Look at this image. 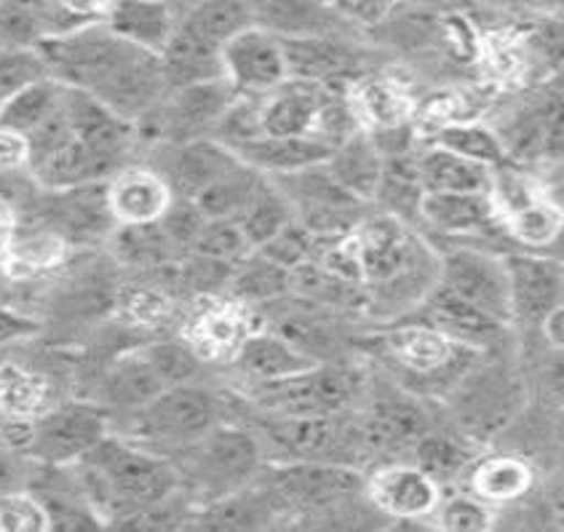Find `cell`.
<instances>
[{
  "instance_id": "cell-1",
  "label": "cell",
  "mask_w": 564,
  "mask_h": 532,
  "mask_svg": "<svg viewBox=\"0 0 564 532\" xmlns=\"http://www.w3.org/2000/svg\"><path fill=\"white\" fill-rule=\"evenodd\" d=\"M41 52L52 78L91 94L134 123L159 108L169 91L161 56L121 41L102 22L52 37Z\"/></svg>"
},
{
  "instance_id": "cell-2",
  "label": "cell",
  "mask_w": 564,
  "mask_h": 532,
  "mask_svg": "<svg viewBox=\"0 0 564 532\" xmlns=\"http://www.w3.org/2000/svg\"><path fill=\"white\" fill-rule=\"evenodd\" d=\"M86 503L97 511L105 528L110 519L140 517L174 500L183 490L180 468L161 449L112 431L97 447L70 466Z\"/></svg>"
},
{
  "instance_id": "cell-3",
  "label": "cell",
  "mask_w": 564,
  "mask_h": 532,
  "mask_svg": "<svg viewBox=\"0 0 564 532\" xmlns=\"http://www.w3.org/2000/svg\"><path fill=\"white\" fill-rule=\"evenodd\" d=\"M177 463L183 487L187 485L200 506L249 490L265 466V447L257 431L219 423L204 439L183 449Z\"/></svg>"
},
{
  "instance_id": "cell-4",
  "label": "cell",
  "mask_w": 564,
  "mask_h": 532,
  "mask_svg": "<svg viewBox=\"0 0 564 532\" xmlns=\"http://www.w3.org/2000/svg\"><path fill=\"white\" fill-rule=\"evenodd\" d=\"M127 421L129 439L153 449H185L223 423V402L200 383L169 386Z\"/></svg>"
},
{
  "instance_id": "cell-5",
  "label": "cell",
  "mask_w": 564,
  "mask_h": 532,
  "mask_svg": "<svg viewBox=\"0 0 564 532\" xmlns=\"http://www.w3.org/2000/svg\"><path fill=\"white\" fill-rule=\"evenodd\" d=\"M254 487L275 511H322L365 490L354 466L318 460H275L262 468Z\"/></svg>"
},
{
  "instance_id": "cell-6",
  "label": "cell",
  "mask_w": 564,
  "mask_h": 532,
  "mask_svg": "<svg viewBox=\"0 0 564 532\" xmlns=\"http://www.w3.org/2000/svg\"><path fill=\"white\" fill-rule=\"evenodd\" d=\"M236 97L238 91L225 78L166 91L159 108L137 123L140 140H150V145H174L215 137Z\"/></svg>"
},
{
  "instance_id": "cell-7",
  "label": "cell",
  "mask_w": 564,
  "mask_h": 532,
  "mask_svg": "<svg viewBox=\"0 0 564 532\" xmlns=\"http://www.w3.org/2000/svg\"><path fill=\"white\" fill-rule=\"evenodd\" d=\"M112 434V417L94 399H70L52 404L30 425L24 455L41 466H73L105 436Z\"/></svg>"
},
{
  "instance_id": "cell-8",
  "label": "cell",
  "mask_w": 564,
  "mask_h": 532,
  "mask_svg": "<svg viewBox=\"0 0 564 532\" xmlns=\"http://www.w3.org/2000/svg\"><path fill=\"white\" fill-rule=\"evenodd\" d=\"M365 391L356 369L322 365L275 383L254 386L252 399L271 415H343Z\"/></svg>"
},
{
  "instance_id": "cell-9",
  "label": "cell",
  "mask_w": 564,
  "mask_h": 532,
  "mask_svg": "<svg viewBox=\"0 0 564 532\" xmlns=\"http://www.w3.org/2000/svg\"><path fill=\"white\" fill-rule=\"evenodd\" d=\"M444 402L453 410L455 423L463 425V434L490 439L511 423L522 406V383L506 367L485 365L481 356L444 397Z\"/></svg>"
},
{
  "instance_id": "cell-10",
  "label": "cell",
  "mask_w": 564,
  "mask_h": 532,
  "mask_svg": "<svg viewBox=\"0 0 564 532\" xmlns=\"http://www.w3.org/2000/svg\"><path fill=\"white\" fill-rule=\"evenodd\" d=\"M262 447L275 449L279 460L343 463L346 453H361L359 425L340 423V415H271L257 423Z\"/></svg>"
},
{
  "instance_id": "cell-11",
  "label": "cell",
  "mask_w": 564,
  "mask_h": 532,
  "mask_svg": "<svg viewBox=\"0 0 564 532\" xmlns=\"http://www.w3.org/2000/svg\"><path fill=\"white\" fill-rule=\"evenodd\" d=\"M490 198L509 239L522 247L546 249L564 222V209L535 180L517 169H492Z\"/></svg>"
},
{
  "instance_id": "cell-12",
  "label": "cell",
  "mask_w": 564,
  "mask_h": 532,
  "mask_svg": "<svg viewBox=\"0 0 564 532\" xmlns=\"http://www.w3.org/2000/svg\"><path fill=\"white\" fill-rule=\"evenodd\" d=\"M271 180L290 198L294 217L318 239L350 234L356 222L365 217L367 204L337 183L329 174L327 164L303 169V172L294 174H281V177Z\"/></svg>"
},
{
  "instance_id": "cell-13",
  "label": "cell",
  "mask_w": 564,
  "mask_h": 532,
  "mask_svg": "<svg viewBox=\"0 0 564 532\" xmlns=\"http://www.w3.org/2000/svg\"><path fill=\"white\" fill-rule=\"evenodd\" d=\"M438 284L500 324H513L506 254L460 247L438 260Z\"/></svg>"
},
{
  "instance_id": "cell-14",
  "label": "cell",
  "mask_w": 564,
  "mask_h": 532,
  "mask_svg": "<svg viewBox=\"0 0 564 532\" xmlns=\"http://www.w3.org/2000/svg\"><path fill=\"white\" fill-rule=\"evenodd\" d=\"M223 67L225 80L247 97H262L290 80L284 41L257 24L241 30L225 43Z\"/></svg>"
},
{
  "instance_id": "cell-15",
  "label": "cell",
  "mask_w": 564,
  "mask_h": 532,
  "mask_svg": "<svg viewBox=\"0 0 564 532\" xmlns=\"http://www.w3.org/2000/svg\"><path fill=\"white\" fill-rule=\"evenodd\" d=\"M41 228L62 236L67 243L108 241L116 220L108 204V183L70 187V191H41Z\"/></svg>"
},
{
  "instance_id": "cell-16",
  "label": "cell",
  "mask_w": 564,
  "mask_h": 532,
  "mask_svg": "<svg viewBox=\"0 0 564 532\" xmlns=\"http://www.w3.org/2000/svg\"><path fill=\"white\" fill-rule=\"evenodd\" d=\"M153 166L172 187L174 198H198L223 174L241 164V159L215 137L174 145H153Z\"/></svg>"
},
{
  "instance_id": "cell-17",
  "label": "cell",
  "mask_w": 564,
  "mask_h": 532,
  "mask_svg": "<svg viewBox=\"0 0 564 532\" xmlns=\"http://www.w3.org/2000/svg\"><path fill=\"white\" fill-rule=\"evenodd\" d=\"M509 271L511 318L524 327H541L562 303L564 265L543 252L506 254Z\"/></svg>"
},
{
  "instance_id": "cell-18",
  "label": "cell",
  "mask_w": 564,
  "mask_h": 532,
  "mask_svg": "<svg viewBox=\"0 0 564 532\" xmlns=\"http://www.w3.org/2000/svg\"><path fill=\"white\" fill-rule=\"evenodd\" d=\"M431 431V421L412 391H397L378 397L359 423L361 453H397L415 447V442Z\"/></svg>"
},
{
  "instance_id": "cell-19",
  "label": "cell",
  "mask_w": 564,
  "mask_h": 532,
  "mask_svg": "<svg viewBox=\"0 0 564 532\" xmlns=\"http://www.w3.org/2000/svg\"><path fill=\"white\" fill-rule=\"evenodd\" d=\"M375 511L393 519H423L436 514L442 496L438 485L415 463H391L365 481Z\"/></svg>"
},
{
  "instance_id": "cell-20",
  "label": "cell",
  "mask_w": 564,
  "mask_h": 532,
  "mask_svg": "<svg viewBox=\"0 0 564 532\" xmlns=\"http://www.w3.org/2000/svg\"><path fill=\"white\" fill-rule=\"evenodd\" d=\"M329 86L313 84V80L290 78L273 91L257 97L260 112V137H316L322 121L324 105H327Z\"/></svg>"
},
{
  "instance_id": "cell-21",
  "label": "cell",
  "mask_w": 564,
  "mask_h": 532,
  "mask_svg": "<svg viewBox=\"0 0 564 532\" xmlns=\"http://www.w3.org/2000/svg\"><path fill=\"white\" fill-rule=\"evenodd\" d=\"M172 202V187L148 164H129L108 180V204L116 225L161 222Z\"/></svg>"
},
{
  "instance_id": "cell-22",
  "label": "cell",
  "mask_w": 564,
  "mask_h": 532,
  "mask_svg": "<svg viewBox=\"0 0 564 532\" xmlns=\"http://www.w3.org/2000/svg\"><path fill=\"white\" fill-rule=\"evenodd\" d=\"M252 24L281 41L316 35H343L348 19L327 0H247Z\"/></svg>"
},
{
  "instance_id": "cell-23",
  "label": "cell",
  "mask_w": 564,
  "mask_h": 532,
  "mask_svg": "<svg viewBox=\"0 0 564 532\" xmlns=\"http://www.w3.org/2000/svg\"><path fill=\"white\" fill-rule=\"evenodd\" d=\"M420 220L449 239H476L503 230L490 193H423Z\"/></svg>"
},
{
  "instance_id": "cell-24",
  "label": "cell",
  "mask_w": 564,
  "mask_h": 532,
  "mask_svg": "<svg viewBox=\"0 0 564 532\" xmlns=\"http://www.w3.org/2000/svg\"><path fill=\"white\" fill-rule=\"evenodd\" d=\"M164 388L166 383L159 378V372L150 365L148 356L142 354V348H137L129 350V354H121L116 361H110L102 380H99L94 402L105 406L110 412V417H131L142 406L153 402Z\"/></svg>"
},
{
  "instance_id": "cell-25",
  "label": "cell",
  "mask_w": 564,
  "mask_h": 532,
  "mask_svg": "<svg viewBox=\"0 0 564 532\" xmlns=\"http://www.w3.org/2000/svg\"><path fill=\"white\" fill-rule=\"evenodd\" d=\"M234 365L252 386L275 383L316 367L318 359L303 350L286 335L275 332H249L234 354Z\"/></svg>"
},
{
  "instance_id": "cell-26",
  "label": "cell",
  "mask_w": 564,
  "mask_h": 532,
  "mask_svg": "<svg viewBox=\"0 0 564 532\" xmlns=\"http://www.w3.org/2000/svg\"><path fill=\"white\" fill-rule=\"evenodd\" d=\"M290 78L313 80L322 86H337L361 67V48L343 35L292 37L284 41Z\"/></svg>"
},
{
  "instance_id": "cell-27",
  "label": "cell",
  "mask_w": 564,
  "mask_h": 532,
  "mask_svg": "<svg viewBox=\"0 0 564 532\" xmlns=\"http://www.w3.org/2000/svg\"><path fill=\"white\" fill-rule=\"evenodd\" d=\"M247 166L257 169L265 177H281V174L303 172V169L327 164L332 145L313 134L297 137H254L230 148Z\"/></svg>"
},
{
  "instance_id": "cell-28",
  "label": "cell",
  "mask_w": 564,
  "mask_h": 532,
  "mask_svg": "<svg viewBox=\"0 0 564 532\" xmlns=\"http://www.w3.org/2000/svg\"><path fill=\"white\" fill-rule=\"evenodd\" d=\"M423 311V322H429L431 327L447 335L449 340L463 343V346H474L479 350H487L492 343H498V337L506 329V324L495 322L487 313L474 308L471 303H466L457 294L444 290L438 281L434 284V290L425 294Z\"/></svg>"
},
{
  "instance_id": "cell-29",
  "label": "cell",
  "mask_w": 564,
  "mask_h": 532,
  "mask_svg": "<svg viewBox=\"0 0 564 532\" xmlns=\"http://www.w3.org/2000/svg\"><path fill=\"white\" fill-rule=\"evenodd\" d=\"M177 11L164 0H112L102 24L112 35L145 52L161 54L177 30Z\"/></svg>"
},
{
  "instance_id": "cell-30",
  "label": "cell",
  "mask_w": 564,
  "mask_h": 532,
  "mask_svg": "<svg viewBox=\"0 0 564 532\" xmlns=\"http://www.w3.org/2000/svg\"><path fill=\"white\" fill-rule=\"evenodd\" d=\"M75 28L56 0H0V46L41 48Z\"/></svg>"
},
{
  "instance_id": "cell-31",
  "label": "cell",
  "mask_w": 564,
  "mask_h": 532,
  "mask_svg": "<svg viewBox=\"0 0 564 532\" xmlns=\"http://www.w3.org/2000/svg\"><path fill=\"white\" fill-rule=\"evenodd\" d=\"M161 67H164V78L169 91L183 89V86L206 84V80L225 78L223 67V48L215 43L204 41V37L191 33L177 22V30L169 37L166 48L159 54Z\"/></svg>"
},
{
  "instance_id": "cell-32",
  "label": "cell",
  "mask_w": 564,
  "mask_h": 532,
  "mask_svg": "<svg viewBox=\"0 0 564 532\" xmlns=\"http://www.w3.org/2000/svg\"><path fill=\"white\" fill-rule=\"evenodd\" d=\"M327 169L348 193H354L365 204H372L382 172H386V159H382L378 145H375L372 134L356 129L354 134H348L346 140L332 148Z\"/></svg>"
},
{
  "instance_id": "cell-33",
  "label": "cell",
  "mask_w": 564,
  "mask_h": 532,
  "mask_svg": "<svg viewBox=\"0 0 564 532\" xmlns=\"http://www.w3.org/2000/svg\"><path fill=\"white\" fill-rule=\"evenodd\" d=\"M417 180L423 193H490L492 169L431 145L417 150Z\"/></svg>"
},
{
  "instance_id": "cell-34",
  "label": "cell",
  "mask_w": 564,
  "mask_h": 532,
  "mask_svg": "<svg viewBox=\"0 0 564 532\" xmlns=\"http://www.w3.org/2000/svg\"><path fill=\"white\" fill-rule=\"evenodd\" d=\"M52 404L46 374L22 361H0V421H35Z\"/></svg>"
},
{
  "instance_id": "cell-35",
  "label": "cell",
  "mask_w": 564,
  "mask_h": 532,
  "mask_svg": "<svg viewBox=\"0 0 564 532\" xmlns=\"http://www.w3.org/2000/svg\"><path fill=\"white\" fill-rule=\"evenodd\" d=\"M67 97V86L59 80L43 78L28 86L24 91L14 94L9 102L0 105V127L19 131L24 137H33L37 129L46 127L48 121L62 110Z\"/></svg>"
},
{
  "instance_id": "cell-36",
  "label": "cell",
  "mask_w": 564,
  "mask_h": 532,
  "mask_svg": "<svg viewBox=\"0 0 564 532\" xmlns=\"http://www.w3.org/2000/svg\"><path fill=\"white\" fill-rule=\"evenodd\" d=\"M228 292L241 305L273 303V300L292 292V271H286L279 262L268 260L265 254L252 249L247 258L238 260L234 265Z\"/></svg>"
},
{
  "instance_id": "cell-37",
  "label": "cell",
  "mask_w": 564,
  "mask_h": 532,
  "mask_svg": "<svg viewBox=\"0 0 564 532\" xmlns=\"http://www.w3.org/2000/svg\"><path fill=\"white\" fill-rule=\"evenodd\" d=\"M262 177H265V174H260L257 169L247 166L241 161V164L230 169L228 174H223L217 183H212L198 198H193V202L198 204L200 211H204L206 220H238V217L247 211V206L252 202Z\"/></svg>"
},
{
  "instance_id": "cell-38",
  "label": "cell",
  "mask_w": 564,
  "mask_h": 532,
  "mask_svg": "<svg viewBox=\"0 0 564 532\" xmlns=\"http://www.w3.org/2000/svg\"><path fill=\"white\" fill-rule=\"evenodd\" d=\"M532 485L530 463L513 455H495L481 460L471 471L474 496L485 503H511L519 500Z\"/></svg>"
},
{
  "instance_id": "cell-39",
  "label": "cell",
  "mask_w": 564,
  "mask_h": 532,
  "mask_svg": "<svg viewBox=\"0 0 564 532\" xmlns=\"http://www.w3.org/2000/svg\"><path fill=\"white\" fill-rule=\"evenodd\" d=\"M180 24L204 41L225 48L230 37L252 28V14H249L247 0H200L187 14L180 17Z\"/></svg>"
},
{
  "instance_id": "cell-40",
  "label": "cell",
  "mask_w": 564,
  "mask_h": 532,
  "mask_svg": "<svg viewBox=\"0 0 564 532\" xmlns=\"http://www.w3.org/2000/svg\"><path fill=\"white\" fill-rule=\"evenodd\" d=\"M294 220V209L290 198L281 193V187L273 183L271 177H262L260 187L249 202L247 211L238 217L243 234H247L252 249H260L262 243H268L279 234L281 228H286Z\"/></svg>"
},
{
  "instance_id": "cell-41",
  "label": "cell",
  "mask_w": 564,
  "mask_h": 532,
  "mask_svg": "<svg viewBox=\"0 0 564 532\" xmlns=\"http://www.w3.org/2000/svg\"><path fill=\"white\" fill-rule=\"evenodd\" d=\"M434 145L447 148L463 159L476 161L487 169H500L509 161V150L498 131L481 127V123H449L436 131Z\"/></svg>"
},
{
  "instance_id": "cell-42",
  "label": "cell",
  "mask_w": 564,
  "mask_h": 532,
  "mask_svg": "<svg viewBox=\"0 0 564 532\" xmlns=\"http://www.w3.org/2000/svg\"><path fill=\"white\" fill-rule=\"evenodd\" d=\"M412 460L415 466L423 468L438 487L447 485L460 477L463 471H468L471 466V453L460 439L449 434H436L434 428L429 434H423L412 447Z\"/></svg>"
},
{
  "instance_id": "cell-43",
  "label": "cell",
  "mask_w": 564,
  "mask_h": 532,
  "mask_svg": "<svg viewBox=\"0 0 564 532\" xmlns=\"http://www.w3.org/2000/svg\"><path fill=\"white\" fill-rule=\"evenodd\" d=\"M110 247L116 258L127 265L153 268L161 262L174 260L172 247H169L164 230L159 222L153 225H116L110 234Z\"/></svg>"
},
{
  "instance_id": "cell-44",
  "label": "cell",
  "mask_w": 564,
  "mask_h": 532,
  "mask_svg": "<svg viewBox=\"0 0 564 532\" xmlns=\"http://www.w3.org/2000/svg\"><path fill=\"white\" fill-rule=\"evenodd\" d=\"M48 75L52 73L41 48L0 46V105Z\"/></svg>"
},
{
  "instance_id": "cell-45",
  "label": "cell",
  "mask_w": 564,
  "mask_h": 532,
  "mask_svg": "<svg viewBox=\"0 0 564 532\" xmlns=\"http://www.w3.org/2000/svg\"><path fill=\"white\" fill-rule=\"evenodd\" d=\"M54 530L48 506L37 492L9 487L0 490V532H46Z\"/></svg>"
},
{
  "instance_id": "cell-46",
  "label": "cell",
  "mask_w": 564,
  "mask_h": 532,
  "mask_svg": "<svg viewBox=\"0 0 564 532\" xmlns=\"http://www.w3.org/2000/svg\"><path fill=\"white\" fill-rule=\"evenodd\" d=\"M142 354L148 356V361L153 365L159 378L169 386H183V383H198L200 372V356L191 343L180 340H161L150 343V346L142 348Z\"/></svg>"
},
{
  "instance_id": "cell-47",
  "label": "cell",
  "mask_w": 564,
  "mask_h": 532,
  "mask_svg": "<svg viewBox=\"0 0 564 532\" xmlns=\"http://www.w3.org/2000/svg\"><path fill=\"white\" fill-rule=\"evenodd\" d=\"M193 252L236 265L238 260H243L252 252V243H249L238 220H206Z\"/></svg>"
},
{
  "instance_id": "cell-48",
  "label": "cell",
  "mask_w": 564,
  "mask_h": 532,
  "mask_svg": "<svg viewBox=\"0 0 564 532\" xmlns=\"http://www.w3.org/2000/svg\"><path fill=\"white\" fill-rule=\"evenodd\" d=\"M206 215L198 209V204L193 198H174L172 206L166 209V215L161 217V230H164L169 247H172L174 258L183 260L196 249V241L204 228Z\"/></svg>"
},
{
  "instance_id": "cell-49",
  "label": "cell",
  "mask_w": 564,
  "mask_h": 532,
  "mask_svg": "<svg viewBox=\"0 0 564 532\" xmlns=\"http://www.w3.org/2000/svg\"><path fill=\"white\" fill-rule=\"evenodd\" d=\"M316 247H318V236L311 234V230L294 217L286 228H281L279 234H275L268 243H262L257 252L265 254L268 260L279 262V265L286 268V271H294V268L305 265V262L316 258Z\"/></svg>"
},
{
  "instance_id": "cell-50",
  "label": "cell",
  "mask_w": 564,
  "mask_h": 532,
  "mask_svg": "<svg viewBox=\"0 0 564 532\" xmlns=\"http://www.w3.org/2000/svg\"><path fill=\"white\" fill-rule=\"evenodd\" d=\"M438 528L455 532H479L492 524V511L485 500L471 496H455L438 503L436 509Z\"/></svg>"
},
{
  "instance_id": "cell-51",
  "label": "cell",
  "mask_w": 564,
  "mask_h": 532,
  "mask_svg": "<svg viewBox=\"0 0 564 532\" xmlns=\"http://www.w3.org/2000/svg\"><path fill=\"white\" fill-rule=\"evenodd\" d=\"M41 335V322H35L28 313H19L11 305L0 303V348L28 343Z\"/></svg>"
},
{
  "instance_id": "cell-52",
  "label": "cell",
  "mask_w": 564,
  "mask_h": 532,
  "mask_svg": "<svg viewBox=\"0 0 564 532\" xmlns=\"http://www.w3.org/2000/svg\"><path fill=\"white\" fill-rule=\"evenodd\" d=\"M30 172V142L28 137L0 127V174H28Z\"/></svg>"
},
{
  "instance_id": "cell-53",
  "label": "cell",
  "mask_w": 564,
  "mask_h": 532,
  "mask_svg": "<svg viewBox=\"0 0 564 532\" xmlns=\"http://www.w3.org/2000/svg\"><path fill=\"white\" fill-rule=\"evenodd\" d=\"M541 386L554 404L564 406V350L554 348V354L543 359Z\"/></svg>"
},
{
  "instance_id": "cell-54",
  "label": "cell",
  "mask_w": 564,
  "mask_h": 532,
  "mask_svg": "<svg viewBox=\"0 0 564 532\" xmlns=\"http://www.w3.org/2000/svg\"><path fill=\"white\" fill-rule=\"evenodd\" d=\"M56 6H59L78 28H84V24L102 22L105 14L110 11L112 0H56Z\"/></svg>"
},
{
  "instance_id": "cell-55",
  "label": "cell",
  "mask_w": 564,
  "mask_h": 532,
  "mask_svg": "<svg viewBox=\"0 0 564 532\" xmlns=\"http://www.w3.org/2000/svg\"><path fill=\"white\" fill-rule=\"evenodd\" d=\"M541 327H543V335H546V340L551 343V348L564 350V300L549 313L546 322H543Z\"/></svg>"
},
{
  "instance_id": "cell-56",
  "label": "cell",
  "mask_w": 564,
  "mask_h": 532,
  "mask_svg": "<svg viewBox=\"0 0 564 532\" xmlns=\"http://www.w3.org/2000/svg\"><path fill=\"white\" fill-rule=\"evenodd\" d=\"M17 236V215L9 204L0 198V254L9 249V243L14 241Z\"/></svg>"
},
{
  "instance_id": "cell-57",
  "label": "cell",
  "mask_w": 564,
  "mask_h": 532,
  "mask_svg": "<svg viewBox=\"0 0 564 532\" xmlns=\"http://www.w3.org/2000/svg\"><path fill=\"white\" fill-rule=\"evenodd\" d=\"M541 252L549 254V258H554L556 262H562V265H564V222H562L560 234L554 236V241H551L546 249H541Z\"/></svg>"
},
{
  "instance_id": "cell-58",
  "label": "cell",
  "mask_w": 564,
  "mask_h": 532,
  "mask_svg": "<svg viewBox=\"0 0 564 532\" xmlns=\"http://www.w3.org/2000/svg\"><path fill=\"white\" fill-rule=\"evenodd\" d=\"M487 6H500V9H530V6L549 3V0H479Z\"/></svg>"
},
{
  "instance_id": "cell-59",
  "label": "cell",
  "mask_w": 564,
  "mask_h": 532,
  "mask_svg": "<svg viewBox=\"0 0 564 532\" xmlns=\"http://www.w3.org/2000/svg\"><path fill=\"white\" fill-rule=\"evenodd\" d=\"M164 3L172 6V9L177 11V17H183V14H187V11L193 9V6H198L200 0H164Z\"/></svg>"
},
{
  "instance_id": "cell-60",
  "label": "cell",
  "mask_w": 564,
  "mask_h": 532,
  "mask_svg": "<svg viewBox=\"0 0 564 532\" xmlns=\"http://www.w3.org/2000/svg\"><path fill=\"white\" fill-rule=\"evenodd\" d=\"M560 442H562V453H564V425H562V434H560Z\"/></svg>"
}]
</instances>
